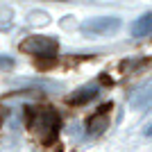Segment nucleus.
Masks as SVG:
<instances>
[{"label": "nucleus", "mask_w": 152, "mask_h": 152, "mask_svg": "<svg viewBox=\"0 0 152 152\" xmlns=\"http://www.w3.org/2000/svg\"><path fill=\"white\" fill-rule=\"evenodd\" d=\"M20 50L34 57H55L59 52V43L50 37H41V34H32L20 43Z\"/></svg>", "instance_id": "f03ea898"}, {"label": "nucleus", "mask_w": 152, "mask_h": 152, "mask_svg": "<svg viewBox=\"0 0 152 152\" xmlns=\"http://www.w3.org/2000/svg\"><path fill=\"white\" fill-rule=\"evenodd\" d=\"M145 134H148V136H152V125H150V127L145 129Z\"/></svg>", "instance_id": "1a4fd4ad"}, {"label": "nucleus", "mask_w": 152, "mask_h": 152, "mask_svg": "<svg viewBox=\"0 0 152 152\" xmlns=\"http://www.w3.org/2000/svg\"><path fill=\"white\" fill-rule=\"evenodd\" d=\"M121 27V18L116 16H93L82 23L84 34H111Z\"/></svg>", "instance_id": "7ed1b4c3"}, {"label": "nucleus", "mask_w": 152, "mask_h": 152, "mask_svg": "<svg viewBox=\"0 0 152 152\" xmlns=\"http://www.w3.org/2000/svg\"><path fill=\"white\" fill-rule=\"evenodd\" d=\"M109 111H111V104H102L89 121V134H102L109 125Z\"/></svg>", "instance_id": "20e7f679"}, {"label": "nucleus", "mask_w": 152, "mask_h": 152, "mask_svg": "<svg viewBox=\"0 0 152 152\" xmlns=\"http://www.w3.org/2000/svg\"><path fill=\"white\" fill-rule=\"evenodd\" d=\"M27 127L32 134L41 141H48L55 136L59 127V116L50 107H27Z\"/></svg>", "instance_id": "f257e3e1"}, {"label": "nucleus", "mask_w": 152, "mask_h": 152, "mask_svg": "<svg viewBox=\"0 0 152 152\" xmlns=\"http://www.w3.org/2000/svg\"><path fill=\"white\" fill-rule=\"evenodd\" d=\"M98 84H84V86H80L77 91H73V93L68 95V102L70 104H86L89 100H93L95 95H98Z\"/></svg>", "instance_id": "39448f33"}, {"label": "nucleus", "mask_w": 152, "mask_h": 152, "mask_svg": "<svg viewBox=\"0 0 152 152\" xmlns=\"http://www.w3.org/2000/svg\"><path fill=\"white\" fill-rule=\"evenodd\" d=\"M132 37H145V34H150L152 32V12L143 14L141 18L134 20V25H132Z\"/></svg>", "instance_id": "0eeeda50"}, {"label": "nucleus", "mask_w": 152, "mask_h": 152, "mask_svg": "<svg viewBox=\"0 0 152 152\" xmlns=\"http://www.w3.org/2000/svg\"><path fill=\"white\" fill-rule=\"evenodd\" d=\"M9 68H14V59L7 55H0V70H9Z\"/></svg>", "instance_id": "6e6552de"}, {"label": "nucleus", "mask_w": 152, "mask_h": 152, "mask_svg": "<svg viewBox=\"0 0 152 152\" xmlns=\"http://www.w3.org/2000/svg\"><path fill=\"white\" fill-rule=\"evenodd\" d=\"M129 107H134V109H148V107H152V82L134 91L132 100H129Z\"/></svg>", "instance_id": "423d86ee"}]
</instances>
